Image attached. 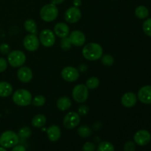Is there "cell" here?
Segmentation results:
<instances>
[{"label": "cell", "instance_id": "cell-19", "mask_svg": "<svg viewBox=\"0 0 151 151\" xmlns=\"http://www.w3.org/2000/svg\"><path fill=\"white\" fill-rule=\"evenodd\" d=\"M13 86L6 81L0 82V97H7L13 94Z\"/></svg>", "mask_w": 151, "mask_h": 151}, {"label": "cell", "instance_id": "cell-31", "mask_svg": "<svg viewBox=\"0 0 151 151\" xmlns=\"http://www.w3.org/2000/svg\"><path fill=\"white\" fill-rule=\"evenodd\" d=\"M143 31L147 36L151 37V18L146 19L142 25Z\"/></svg>", "mask_w": 151, "mask_h": 151}, {"label": "cell", "instance_id": "cell-33", "mask_svg": "<svg viewBox=\"0 0 151 151\" xmlns=\"http://www.w3.org/2000/svg\"><path fill=\"white\" fill-rule=\"evenodd\" d=\"M95 145L91 142H87L83 145V151H94L95 150Z\"/></svg>", "mask_w": 151, "mask_h": 151}, {"label": "cell", "instance_id": "cell-40", "mask_svg": "<svg viewBox=\"0 0 151 151\" xmlns=\"http://www.w3.org/2000/svg\"><path fill=\"white\" fill-rule=\"evenodd\" d=\"M87 69H88V66H86V64H81L79 67L80 71L81 72H85Z\"/></svg>", "mask_w": 151, "mask_h": 151}, {"label": "cell", "instance_id": "cell-41", "mask_svg": "<svg viewBox=\"0 0 151 151\" xmlns=\"http://www.w3.org/2000/svg\"><path fill=\"white\" fill-rule=\"evenodd\" d=\"M0 151H7V150H6V148H4V147H0Z\"/></svg>", "mask_w": 151, "mask_h": 151}, {"label": "cell", "instance_id": "cell-35", "mask_svg": "<svg viewBox=\"0 0 151 151\" xmlns=\"http://www.w3.org/2000/svg\"><path fill=\"white\" fill-rule=\"evenodd\" d=\"M10 51L11 50H10V47L9 44L6 43L0 44V52L2 55H8Z\"/></svg>", "mask_w": 151, "mask_h": 151}, {"label": "cell", "instance_id": "cell-2", "mask_svg": "<svg viewBox=\"0 0 151 151\" xmlns=\"http://www.w3.org/2000/svg\"><path fill=\"white\" fill-rule=\"evenodd\" d=\"M13 101L16 106L21 107L28 106L32 103V95L31 92L24 88H20L15 91L13 94Z\"/></svg>", "mask_w": 151, "mask_h": 151}, {"label": "cell", "instance_id": "cell-18", "mask_svg": "<svg viewBox=\"0 0 151 151\" xmlns=\"http://www.w3.org/2000/svg\"><path fill=\"white\" fill-rule=\"evenodd\" d=\"M47 134L49 140L52 142H57L61 135L60 127L56 125H52L47 129Z\"/></svg>", "mask_w": 151, "mask_h": 151}, {"label": "cell", "instance_id": "cell-30", "mask_svg": "<svg viewBox=\"0 0 151 151\" xmlns=\"http://www.w3.org/2000/svg\"><path fill=\"white\" fill-rule=\"evenodd\" d=\"M31 134H32V131H31L30 128L29 127L25 126L19 130V133H18V136H19V138L27 139L30 137Z\"/></svg>", "mask_w": 151, "mask_h": 151}, {"label": "cell", "instance_id": "cell-36", "mask_svg": "<svg viewBox=\"0 0 151 151\" xmlns=\"http://www.w3.org/2000/svg\"><path fill=\"white\" fill-rule=\"evenodd\" d=\"M8 62L4 58H0V72H4L7 69Z\"/></svg>", "mask_w": 151, "mask_h": 151}, {"label": "cell", "instance_id": "cell-11", "mask_svg": "<svg viewBox=\"0 0 151 151\" xmlns=\"http://www.w3.org/2000/svg\"><path fill=\"white\" fill-rule=\"evenodd\" d=\"M82 17V13L79 7L73 6L66 10L64 13V19L66 22L70 24H75L79 22Z\"/></svg>", "mask_w": 151, "mask_h": 151}, {"label": "cell", "instance_id": "cell-25", "mask_svg": "<svg viewBox=\"0 0 151 151\" xmlns=\"http://www.w3.org/2000/svg\"><path fill=\"white\" fill-rule=\"evenodd\" d=\"M85 85L86 86V87L88 89H95L100 85V80H99V78L97 77H91V78H89L86 81Z\"/></svg>", "mask_w": 151, "mask_h": 151}, {"label": "cell", "instance_id": "cell-3", "mask_svg": "<svg viewBox=\"0 0 151 151\" xmlns=\"http://www.w3.org/2000/svg\"><path fill=\"white\" fill-rule=\"evenodd\" d=\"M58 8L52 3L45 4L40 10V17L44 22H52L57 19L58 16Z\"/></svg>", "mask_w": 151, "mask_h": 151}, {"label": "cell", "instance_id": "cell-16", "mask_svg": "<svg viewBox=\"0 0 151 151\" xmlns=\"http://www.w3.org/2000/svg\"><path fill=\"white\" fill-rule=\"evenodd\" d=\"M137 95L132 91L125 93L121 97V103L125 108H132L137 103Z\"/></svg>", "mask_w": 151, "mask_h": 151}, {"label": "cell", "instance_id": "cell-38", "mask_svg": "<svg viewBox=\"0 0 151 151\" xmlns=\"http://www.w3.org/2000/svg\"><path fill=\"white\" fill-rule=\"evenodd\" d=\"M73 5L77 7H81L82 5V1L81 0H73Z\"/></svg>", "mask_w": 151, "mask_h": 151}, {"label": "cell", "instance_id": "cell-21", "mask_svg": "<svg viewBox=\"0 0 151 151\" xmlns=\"http://www.w3.org/2000/svg\"><path fill=\"white\" fill-rule=\"evenodd\" d=\"M46 122H47V117L44 114H38L35 115L32 117V121H31V124L32 126L35 128H41L45 125Z\"/></svg>", "mask_w": 151, "mask_h": 151}, {"label": "cell", "instance_id": "cell-27", "mask_svg": "<svg viewBox=\"0 0 151 151\" xmlns=\"http://www.w3.org/2000/svg\"><path fill=\"white\" fill-rule=\"evenodd\" d=\"M32 103L33 106H36V107H42L46 103L45 97L43 95H41V94L36 95L35 97H34V98L32 97Z\"/></svg>", "mask_w": 151, "mask_h": 151}, {"label": "cell", "instance_id": "cell-14", "mask_svg": "<svg viewBox=\"0 0 151 151\" xmlns=\"http://www.w3.org/2000/svg\"><path fill=\"white\" fill-rule=\"evenodd\" d=\"M18 79L24 83H29L33 78L32 69L28 66H21L17 71Z\"/></svg>", "mask_w": 151, "mask_h": 151}, {"label": "cell", "instance_id": "cell-20", "mask_svg": "<svg viewBox=\"0 0 151 151\" xmlns=\"http://www.w3.org/2000/svg\"><path fill=\"white\" fill-rule=\"evenodd\" d=\"M56 105L59 110L61 111H66L69 110L72 106V101L69 97H61L58 99Z\"/></svg>", "mask_w": 151, "mask_h": 151}, {"label": "cell", "instance_id": "cell-34", "mask_svg": "<svg viewBox=\"0 0 151 151\" xmlns=\"http://www.w3.org/2000/svg\"><path fill=\"white\" fill-rule=\"evenodd\" d=\"M136 143L133 141H128L124 145V151H135Z\"/></svg>", "mask_w": 151, "mask_h": 151}, {"label": "cell", "instance_id": "cell-6", "mask_svg": "<svg viewBox=\"0 0 151 151\" xmlns=\"http://www.w3.org/2000/svg\"><path fill=\"white\" fill-rule=\"evenodd\" d=\"M72 97L77 103H84L88 97V88L85 84H78L72 89Z\"/></svg>", "mask_w": 151, "mask_h": 151}, {"label": "cell", "instance_id": "cell-39", "mask_svg": "<svg viewBox=\"0 0 151 151\" xmlns=\"http://www.w3.org/2000/svg\"><path fill=\"white\" fill-rule=\"evenodd\" d=\"M65 0H52V2L53 4H55V5H58V4H62L63 2H64Z\"/></svg>", "mask_w": 151, "mask_h": 151}, {"label": "cell", "instance_id": "cell-5", "mask_svg": "<svg viewBox=\"0 0 151 151\" xmlns=\"http://www.w3.org/2000/svg\"><path fill=\"white\" fill-rule=\"evenodd\" d=\"M26 60V55L21 50H13L7 55V60L12 67H21L24 64Z\"/></svg>", "mask_w": 151, "mask_h": 151}, {"label": "cell", "instance_id": "cell-24", "mask_svg": "<svg viewBox=\"0 0 151 151\" xmlns=\"http://www.w3.org/2000/svg\"><path fill=\"white\" fill-rule=\"evenodd\" d=\"M78 134L82 138H88L92 134V129L87 125H81L78 128Z\"/></svg>", "mask_w": 151, "mask_h": 151}, {"label": "cell", "instance_id": "cell-7", "mask_svg": "<svg viewBox=\"0 0 151 151\" xmlns=\"http://www.w3.org/2000/svg\"><path fill=\"white\" fill-rule=\"evenodd\" d=\"M40 44L44 47H52L55 43V35L54 32L50 29H44L39 34Z\"/></svg>", "mask_w": 151, "mask_h": 151}, {"label": "cell", "instance_id": "cell-9", "mask_svg": "<svg viewBox=\"0 0 151 151\" xmlns=\"http://www.w3.org/2000/svg\"><path fill=\"white\" fill-rule=\"evenodd\" d=\"M23 45L28 52H35L40 47L39 38L35 34H27L23 39Z\"/></svg>", "mask_w": 151, "mask_h": 151}, {"label": "cell", "instance_id": "cell-12", "mask_svg": "<svg viewBox=\"0 0 151 151\" xmlns=\"http://www.w3.org/2000/svg\"><path fill=\"white\" fill-rule=\"evenodd\" d=\"M134 142L139 146L147 145L151 140V134L147 130H139L134 136Z\"/></svg>", "mask_w": 151, "mask_h": 151}, {"label": "cell", "instance_id": "cell-13", "mask_svg": "<svg viewBox=\"0 0 151 151\" xmlns=\"http://www.w3.org/2000/svg\"><path fill=\"white\" fill-rule=\"evenodd\" d=\"M69 38L72 43V46L81 47L84 46L86 41V35L81 30H73L69 35Z\"/></svg>", "mask_w": 151, "mask_h": 151}, {"label": "cell", "instance_id": "cell-37", "mask_svg": "<svg viewBox=\"0 0 151 151\" xmlns=\"http://www.w3.org/2000/svg\"><path fill=\"white\" fill-rule=\"evenodd\" d=\"M11 151H27V150L24 146L22 145H16L13 147Z\"/></svg>", "mask_w": 151, "mask_h": 151}, {"label": "cell", "instance_id": "cell-32", "mask_svg": "<svg viewBox=\"0 0 151 151\" xmlns=\"http://www.w3.org/2000/svg\"><path fill=\"white\" fill-rule=\"evenodd\" d=\"M78 114L81 116H86V115L88 113V111H89V108H88V106H87L86 105H81V106H80V107L78 108Z\"/></svg>", "mask_w": 151, "mask_h": 151}, {"label": "cell", "instance_id": "cell-26", "mask_svg": "<svg viewBox=\"0 0 151 151\" xmlns=\"http://www.w3.org/2000/svg\"><path fill=\"white\" fill-rule=\"evenodd\" d=\"M97 151H114V146L110 142H102L97 146Z\"/></svg>", "mask_w": 151, "mask_h": 151}, {"label": "cell", "instance_id": "cell-15", "mask_svg": "<svg viewBox=\"0 0 151 151\" xmlns=\"http://www.w3.org/2000/svg\"><path fill=\"white\" fill-rule=\"evenodd\" d=\"M137 98L144 104H151V85L144 86L139 90Z\"/></svg>", "mask_w": 151, "mask_h": 151}, {"label": "cell", "instance_id": "cell-22", "mask_svg": "<svg viewBox=\"0 0 151 151\" xmlns=\"http://www.w3.org/2000/svg\"><path fill=\"white\" fill-rule=\"evenodd\" d=\"M24 27L25 30L30 34H35L38 33V26L37 24L33 19H28L24 23Z\"/></svg>", "mask_w": 151, "mask_h": 151}, {"label": "cell", "instance_id": "cell-1", "mask_svg": "<svg viewBox=\"0 0 151 151\" xmlns=\"http://www.w3.org/2000/svg\"><path fill=\"white\" fill-rule=\"evenodd\" d=\"M82 55L86 60L95 61L101 58L103 55V49L102 46L97 43H88L83 47Z\"/></svg>", "mask_w": 151, "mask_h": 151}, {"label": "cell", "instance_id": "cell-23", "mask_svg": "<svg viewBox=\"0 0 151 151\" xmlns=\"http://www.w3.org/2000/svg\"><path fill=\"white\" fill-rule=\"evenodd\" d=\"M135 15L138 19H147L149 16V10L144 5H139L136 8Z\"/></svg>", "mask_w": 151, "mask_h": 151}, {"label": "cell", "instance_id": "cell-17", "mask_svg": "<svg viewBox=\"0 0 151 151\" xmlns=\"http://www.w3.org/2000/svg\"><path fill=\"white\" fill-rule=\"evenodd\" d=\"M53 32H54L55 36L63 38L69 36V33H70V29L67 24L63 23V22H58L55 25Z\"/></svg>", "mask_w": 151, "mask_h": 151}, {"label": "cell", "instance_id": "cell-29", "mask_svg": "<svg viewBox=\"0 0 151 151\" xmlns=\"http://www.w3.org/2000/svg\"><path fill=\"white\" fill-rule=\"evenodd\" d=\"M60 46L61 50H63V51H68L69 50H70L71 47H72V44L71 43L70 40H69V37H65V38H61Z\"/></svg>", "mask_w": 151, "mask_h": 151}, {"label": "cell", "instance_id": "cell-28", "mask_svg": "<svg viewBox=\"0 0 151 151\" xmlns=\"http://www.w3.org/2000/svg\"><path fill=\"white\" fill-rule=\"evenodd\" d=\"M100 59H101L102 63L106 66H111L114 63V58L113 56L109 54L103 55Z\"/></svg>", "mask_w": 151, "mask_h": 151}, {"label": "cell", "instance_id": "cell-8", "mask_svg": "<svg viewBox=\"0 0 151 151\" xmlns=\"http://www.w3.org/2000/svg\"><path fill=\"white\" fill-rule=\"evenodd\" d=\"M81 116L78 113L70 111L66 114L63 119V125L66 129H73L76 128L81 122Z\"/></svg>", "mask_w": 151, "mask_h": 151}, {"label": "cell", "instance_id": "cell-4", "mask_svg": "<svg viewBox=\"0 0 151 151\" xmlns=\"http://www.w3.org/2000/svg\"><path fill=\"white\" fill-rule=\"evenodd\" d=\"M19 142V136L13 131H6L0 135V146L4 148L13 147Z\"/></svg>", "mask_w": 151, "mask_h": 151}, {"label": "cell", "instance_id": "cell-10", "mask_svg": "<svg viewBox=\"0 0 151 151\" xmlns=\"http://www.w3.org/2000/svg\"><path fill=\"white\" fill-rule=\"evenodd\" d=\"M61 78L66 82L72 83L76 81L80 77V72L74 66H66L60 72Z\"/></svg>", "mask_w": 151, "mask_h": 151}]
</instances>
